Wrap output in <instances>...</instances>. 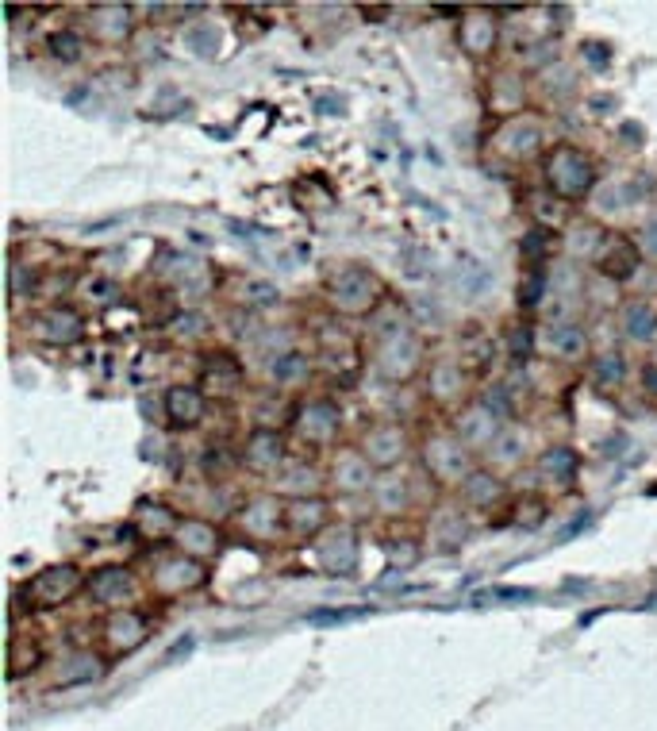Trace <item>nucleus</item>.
I'll list each match as a JSON object with an SVG mask.
<instances>
[{"label": "nucleus", "mask_w": 657, "mask_h": 731, "mask_svg": "<svg viewBox=\"0 0 657 731\" xmlns=\"http://www.w3.org/2000/svg\"><path fill=\"white\" fill-rule=\"evenodd\" d=\"M419 324L408 316V308L396 301H385L369 316V358L377 374L389 381H412L423 370V343H419Z\"/></svg>", "instance_id": "nucleus-1"}, {"label": "nucleus", "mask_w": 657, "mask_h": 731, "mask_svg": "<svg viewBox=\"0 0 657 731\" xmlns=\"http://www.w3.org/2000/svg\"><path fill=\"white\" fill-rule=\"evenodd\" d=\"M327 301L342 316L369 320L385 304V285H381V278L373 270H365V266H342L339 274L327 281Z\"/></svg>", "instance_id": "nucleus-2"}, {"label": "nucleus", "mask_w": 657, "mask_h": 731, "mask_svg": "<svg viewBox=\"0 0 657 731\" xmlns=\"http://www.w3.org/2000/svg\"><path fill=\"white\" fill-rule=\"evenodd\" d=\"M546 189L558 197V201H584L592 197L596 189V162L581 151V147H569L561 143L546 154Z\"/></svg>", "instance_id": "nucleus-3"}, {"label": "nucleus", "mask_w": 657, "mask_h": 731, "mask_svg": "<svg viewBox=\"0 0 657 731\" xmlns=\"http://www.w3.org/2000/svg\"><path fill=\"white\" fill-rule=\"evenodd\" d=\"M423 470L431 474V481H438V485H462L481 462H477V451H469L462 443V435L454 428H442L435 431V435H427L423 439Z\"/></svg>", "instance_id": "nucleus-4"}, {"label": "nucleus", "mask_w": 657, "mask_h": 731, "mask_svg": "<svg viewBox=\"0 0 657 731\" xmlns=\"http://www.w3.org/2000/svg\"><path fill=\"white\" fill-rule=\"evenodd\" d=\"M342 431V408L331 397H308L292 412V435L308 451H335V439Z\"/></svg>", "instance_id": "nucleus-5"}, {"label": "nucleus", "mask_w": 657, "mask_h": 731, "mask_svg": "<svg viewBox=\"0 0 657 731\" xmlns=\"http://www.w3.org/2000/svg\"><path fill=\"white\" fill-rule=\"evenodd\" d=\"M204 581H208L204 562H196V558L173 551V555L154 558L146 585H150V593H154V597H162V601H177V597H185V593L200 589Z\"/></svg>", "instance_id": "nucleus-6"}, {"label": "nucleus", "mask_w": 657, "mask_h": 731, "mask_svg": "<svg viewBox=\"0 0 657 731\" xmlns=\"http://www.w3.org/2000/svg\"><path fill=\"white\" fill-rule=\"evenodd\" d=\"M81 589H89V578L81 574V566H77V562H58V566H47V570H39V574L24 585L31 608L70 605Z\"/></svg>", "instance_id": "nucleus-7"}, {"label": "nucleus", "mask_w": 657, "mask_h": 731, "mask_svg": "<svg viewBox=\"0 0 657 731\" xmlns=\"http://www.w3.org/2000/svg\"><path fill=\"white\" fill-rule=\"evenodd\" d=\"M312 558H316V566L327 578H350L358 570V558H362L354 528L331 524L319 539H312Z\"/></svg>", "instance_id": "nucleus-8"}, {"label": "nucleus", "mask_w": 657, "mask_h": 731, "mask_svg": "<svg viewBox=\"0 0 657 731\" xmlns=\"http://www.w3.org/2000/svg\"><path fill=\"white\" fill-rule=\"evenodd\" d=\"M289 458H292L289 439L277 428H269V424H258V428L250 431L243 451H239V462H243L250 474H258V478H273L277 470L289 466Z\"/></svg>", "instance_id": "nucleus-9"}, {"label": "nucleus", "mask_w": 657, "mask_h": 731, "mask_svg": "<svg viewBox=\"0 0 657 731\" xmlns=\"http://www.w3.org/2000/svg\"><path fill=\"white\" fill-rule=\"evenodd\" d=\"M235 524L254 543H269L277 535H289L285 531V501L277 493H254V497H246L243 508L235 512Z\"/></svg>", "instance_id": "nucleus-10"}, {"label": "nucleus", "mask_w": 657, "mask_h": 731, "mask_svg": "<svg viewBox=\"0 0 657 731\" xmlns=\"http://www.w3.org/2000/svg\"><path fill=\"white\" fill-rule=\"evenodd\" d=\"M89 597L108 612H123L143 597V581L135 578L131 566H104L97 574H89Z\"/></svg>", "instance_id": "nucleus-11"}, {"label": "nucleus", "mask_w": 657, "mask_h": 731, "mask_svg": "<svg viewBox=\"0 0 657 731\" xmlns=\"http://www.w3.org/2000/svg\"><path fill=\"white\" fill-rule=\"evenodd\" d=\"M150 635V616L139 608H123V612H108L100 624V643L108 647V655H131L139 651Z\"/></svg>", "instance_id": "nucleus-12"}, {"label": "nucleus", "mask_w": 657, "mask_h": 731, "mask_svg": "<svg viewBox=\"0 0 657 731\" xmlns=\"http://www.w3.org/2000/svg\"><path fill=\"white\" fill-rule=\"evenodd\" d=\"M358 451L369 458V466L373 470H381V474H392L404 458H408V435L400 424H377V428L365 431L362 447Z\"/></svg>", "instance_id": "nucleus-13"}, {"label": "nucleus", "mask_w": 657, "mask_h": 731, "mask_svg": "<svg viewBox=\"0 0 657 731\" xmlns=\"http://www.w3.org/2000/svg\"><path fill=\"white\" fill-rule=\"evenodd\" d=\"M327 485L339 497H358V493H369L377 481H373V466H369V458L362 451H331Z\"/></svg>", "instance_id": "nucleus-14"}, {"label": "nucleus", "mask_w": 657, "mask_h": 731, "mask_svg": "<svg viewBox=\"0 0 657 731\" xmlns=\"http://www.w3.org/2000/svg\"><path fill=\"white\" fill-rule=\"evenodd\" d=\"M31 328H35V339H43L50 347H73L77 339H85V316L70 304H54L31 320Z\"/></svg>", "instance_id": "nucleus-15"}, {"label": "nucleus", "mask_w": 657, "mask_h": 731, "mask_svg": "<svg viewBox=\"0 0 657 731\" xmlns=\"http://www.w3.org/2000/svg\"><path fill=\"white\" fill-rule=\"evenodd\" d=\"M542 147H546L542 143V124L531 120V116H511L496 131V151L511 158V162H527V158L542 154Z\"/></svg>", "instance_id": "nucleus-16"}, {"label": "nucleus", "mask_w": 657, "mask_h": 731, "mask_svg": "<svg viewBox=\"0 0 657 731\" xmlns=\"http://www.w3.org/2000/svg\"><path fill=\"white\" fill-rule=\"evenodd\" d=\"M638 270H642V247H638L634 239H627V235H608L604 251L596 258V274L608 278L611 285H623V281H631Z\"/></svg>", "instance_id": "nucleus-17"}, {"label": "nucleus", "mask_w": 657, "mask_h": 731, "mask_svg": "<svg viewBox=\"0 0 657 731\" xmlns=\"http://www.w3.org/2000/svg\"><path fill=\"white\" fill-rule=\"evenodd\" d=\"M323 481H327V474L308 466V458H289V466L269 478V493H281L285 501H304V497H319Z\"/></svg>", "instance_id": "nucleus-18"}, {"label": "nucleus", "mask_w": 657, "mask_h": 731, "mask_svg": "<svg viewBox=\"0 0 657 731\" xmlns=\"http://www.w3.org/2000/svg\"><path fill=\"white\" fill-rule=\"evenodd\" d=\"M500 424H504V420H496V416H492V412H488V408L481 401H469L462 408V412H458V420H454V431L462 435V443L469 447V451L485 454L488 447H492V439H496V435L504 431Z\"/></svg>", "instance_id": "nucleus-19"}, {"label": "nucleus", "mask_w": 657, "mask_h": 731, "mask_svg": "<svg viewBox=\"0 0 657 731\" xmlns=\"http://www.w3.org/2000/svg\"><path fill=\"white\" fill-rule=\"evenodd\" d=\"M327 528H331V505L323 497L285 501V531L292 539H319Z\"/></svg>", "instance_id": "nucleus-20"}, {"label": "nucleus", "mask_w": 657, "mask_h": 731, "mask_svg": "<svg viewBox=\"0 0 657 731\" xmlns=\"http://www.w3.org/2000/svg\"><path fill=\"white\" fill-rule=\"evenodd\" d=\"M538 347L561 362H581V358H588V331L573 320H558V324H546L538 331Z\"/></svg>", "instance_id": "nucleus-21"}, {"label": "nucleus", "mask_w": 657, "mask_h": 731, "mask_svg": "<svg viewBox=\"0 0 657 731\" xmlns=\"http://www.w3.org/2000/svg\"><path fill=\"white\" fill-rule=\"evenodd\" d=\"M173 547L181 551V555L196 558V562H204V558L219 555V547H223V535L212 520H200V516H185L181 520V528L173 535Z\"/></svg>", "instance_id": "nucleus-22"}, {"label": "nucleus", "mask_w": 657, "mask_h": 731, "mask_svg": "<svg viewBox=\"0 0 657 731\" xmlns=\"http://www.w3.org/2000/svg\"><path fill=\"white\" fill-rule=\"evenodd\" d=\"M469 535V524H465V505H442L431 512V528H427V543L435 547L438 555H450L458 551Z\"/></svg>", "instance_id": "nucleus-23"}, {"label": "nucleus", "mask_w": 657, "mask_h": 731, "mask_svg": "<svg viewBox=\"0 0 657 731\" xmlns=\"http://www.w3.org/2000/svg\"><path fill=\"white\" fill-rule=\"evenodd\" d=\"M243 385H246L243 362H239L235 354H227V351L208 354V362H204V389H208L212 397H239Z\"/></svg>", "instance_id": "nucleus-24"}, {"label": "nucleus", "mask_w": 657, "mask_h": 731, "mask_svg": "<svg viewBox=\"0 0 657 731\" xmlns=\"http://www.w3.org/2000/svg\"><path fill=\"white\" fill-rule=\"evenodd\" d=\"M504 493H508V485H504V478L492 470V466H477L469 478L458 485V497H462V505L465 508H492V505H500L504 501Z\"/></svg>", "instance_id": "nucleus-25"}, {"label": "nucleus", "mask_w": 657, "mask_h": 731, "mask_svg": "<svg viewBox=\"0 0 657 731\" xmlns=\"http://www.w3.org/2000/svg\"><path fill=\"white\" fill-rule=\"evenodd\" d=\"M204 408H208V397L200 385H170L166 389V420L173 428H196L204 420Z\"/></svg>", "instance_id": "nucleus-26"}, {"label": "nucleus", "mask_w": 657, "mask_h": 731, "mask_svg": "<svg viewBox=\"0 0 657 731\" xmlns=\"http://www.w3.org/2000/svg\"><path fill=\"white\" fill-rule=\"evenodd\" d=\"M131 528L139 531L146 543H166V539H173L177 528H181V516H177L170 505L143 501V505L135 508V524H131Z\"/></svg>", "instance_id": "nucleus-27"}, {"label": "nucleus", "mask_w": 657, "mask_h": 731, "mask_svg": "<svg viewBox=\"0 0 657 731\" xmlns=\"http://www.w3.org/2000/svg\"><path fill=\"white\" fill-rule=\"evenodd\" d=\"M427 393L435 397L438 404H458L465 401V370L458 358H438L431 362V374H427Z\"/></svg>", "instance_id": "nucleus-28"}, {"label": "nucleus", "mask_w": 657, "mask_h": 731, "mask_svg": "<svg viewBox=\"0 0 657 731\" xmlns=\"http://www.w3.org/2000/svg\"><path fill=\"white\" fill-rule=\"evenodd\" d=\"M89 31H93V39L97 43H112V47H120L123 39L131 35V8H123V4H97V8H89Z\"/></svg>", "instance_id": "nucleus-29"}, {"label": "nucleus", "mask_w": 657, "mask_h": 731, "mask_svg": "<svg viewBox=\"0 0 657 731\" xmlns=\"http://www.w3.org/2000/svg\"><path fill=\"white\" fill-rule=\"evenodd\" d=\"M623 335L631 343L654 347L657 343V304L654 301H631L623 308Z\"/></svg>", "instance_id": "nucleus-30"}, {"label": "nucleus", "mask_w": 657, "mask_h": 731, "mask_svg": "<svg viewBox=\"0 0 657 731\" xmlns=\"http://www.w3.org/2000/svg\"><path fill=\"white\" fill-rule=\"evenodd\" d=\"M627 374H631V362H627V354L623 351H604L588 362V378H592L596 389H604V393L619 389V385L627 381Z\"/></svg>", "instance_id": "nucleus-31"}, {"label": "nucleus", "mask_w": 657, "mask_h": 731, "mask_svg": "<svg viewBox=\"0 0 657 731\" xmlns=\"http://www.w3.org/2000/svg\"><path fill=\"white\" fill-rule=\"evenodd\" d=\"M373 505H377V512H385V516H404L412 508V481L385 474V478L373 485Z\"/></svg>", "instance_id": "nucleus-32"}, {"label": "nucleus", "mask_w": 657, "mask_h": 731, "mask_svg": "<svg viewBox=\"0 0 657 731\" xmlns=\"http://www.w3.org/2000/svg\"><path fill=\"white\" fill-rule=\"evenodd\" d=\"M266 374L273 385L289 389V385H296V381H304L312 374V358L304 351H277V354H269Z\"/></svg>", "instance_id": "nucleus-33"}, {"label": "nucleus", "mask_w": 657, "mask_h": 731, "mask_svg": "<svg viewBox=\"0 0 657 731\" xmlns=\"http://www.w3.org/2000/svg\"><path fill=\"white\" fill-rule=\"evenodd\" d=\"M462 47L473 58H481L496 47V24L488 20V12H465L462 20Z\"/></svg>", "instance_id": "nucleus-34"}, {"label": "nucleus", "mask_w": 657, "mask_h": 731, "mask_svg": "<svg viewBox=\"0 0 657 731\" xmlns=\"http://www.w3.org/2000/svg\"><path fill=\"white\" fill-rule=\"evenodd\" d=\"M538 474H546V478L554 481H573L577 478V470H581V454L573 451V447H565V443H558V447H546V451L538 454Z\"/></svg>", "instance_id": "nucleus-35"}, {"label": "nucleus", "mask_w": 657, "mask_h": 731, "mask_svg": "<svg viewBox=\"0 0 657 731\" xmlns=\"http://www.w3.org/2000/svg\"><path fill=\"white\" fill-rule=\"evenodd\" d=\"M39 662H43V647H39V639H31V635H12V643H8V678H24L31 670H39Z\"/></svg>", "instance_id": "nucleus-36"}, {"label": "nucleus", "mask_w": 657, "mask_h": 731, "mask_svg": "<svg viewBox=\"0 0 657 731\" xmlns=\"http://www.w3.org/2000/svg\"><path fill=\"white\" fill-rule=\"evenodd\" d=\"M485 458H488L485 466H492L496 474H500V470H515V466L523 462V435L504 428L496 439H492V447L485 451Z\"/></svg>", "instance_id": "nucleus-37"}, {"label": "nucleus", "mask_w": 657, "mask_h": 731, "mask_svg": "<svg viewBox=\"0 0 657 731\" xmlns=\"http://www.w3.org/2000/svg\"><path fill=\"white\" fill-rule=\"evenodd\" d=\"M554 247H558V231H554V227L535 224L527 235H523L519 254L531 262V270H538V266H550V251H554Z\"/></svg>", "instance_id": "nucleus-38"}, {"label": "nucleus", "mask_w": 657, "mask_h": 731, "mask_svg": "<svg viewBox=\"0 0 657 731\" xmlns=\"http://www.w3.org/2000/svg\"><path fill=\"white\" fill-rule=\"evenodd\" d=\"M550 289V266H538V270H527L523 281H519V308L523 312H535L542 297Z\"/></svg>", "instance_id": "nucleus-39"}, {"label": "nucleus", "mask_w": 657, "mask_h": 731, "mask_svg": "<svg viewBox=\"0 0 657 731\" xmlns=\"http://www.w3.org/2000/svg\"><path fill=\"white\" fill-rule=\"evenodd\" d=\"M47 51H50V58H58V62L73 66V62H81V58H85V39H81L77 31H70V27H62V31H54V35L47 39Z\"/></svg>", "instance_id": "nucleus-40"}, {"label": "nucleus", "mask_w": 657, "mask_h": 731, "mask_svg": "<svg viewBox=\"0 0 657 731\" xmlns=\"http://www.w3.org/2000/svg\"><path fill=\"white\" fill-rule=\"evenodd\" d=\"M538 351V331L531 324H519V328L508 331V358L515 366H523V362H531Z\"/></svg>", "instance_id": "nucleus-41"}, {"label": "nucleus", "mask_w": 657, "mask_h": 731, "mask_svg": "<svg viewBox=\"0 0 657 731\" xmlns=\"http://www.w3.org/2000/svg\"><path fill=\"white\" fill-rule=\"evenodd\" d=\"M369 608H319L308 612V624H346V620H358Z\"/></svg>", "instance_id": "nucleus-42"}, {"label": "nucleus", "mask_w": 657, "mask_h": 731, "mask_svg": "<svg viewBox=\"0 0 657 731\" xmlns=\"http://www.w3.org/2000/svg\"><path fill=\"white\" fill-rule=\"evenodd\" d=\"M246 304H254V308H273V304L281 301V293H277V285H269V281H246Z\"/></svg>", "instance_id": "nucleus-43"}, {"label": "nucleus", "mask_w": 657, "mask_h": 731, "mask_svg": "<svg viewBox=\"0 0 657 731\" xmlns=\"http://www.w3.org/2000/svg\"><path fill=\"white\" fill-rule=\"evenodd\" d=\"M173 328H177V335H185V339H204V335H208V324H204V316H196V312H185V316H177V320H173Z\"/></svg>", "instance_id": "nucleus-44"}, {"label": "nucleus", "mask_w": 657, "mask_h": 731, "mask_svg": "<svg viewBox=\"0 0 657 731\" xmlns=\"http://www.w3.org/2000/svg\"><path fill=\"white\" fill-rule=\"evenodd\" d=\"M581 51H584V58H588V62L596 66V70H604V66L611 62V51L604 47V43H584Z\"/></svg>", "instance_id": "nucleus-45"}, {"label": "nucleus", "mask_w": 657, "mask_h": 731, "mask_svg": "<svg viewBox=\"0 0 657 731\" xmlns=\"http://www.w3.org/2000/svg\"><path fill=\"white\" fill-rule=\"evenodd\" d=\"M638 247L650 254V258H657V216H650V220H646V227H642V239H638Z\"/></svg>", "instance_id": "nucleus-46"}, {"label": "nucleus", "mask_w": 657, "mask_h": 731, "mask_svg": "<svg viewBox=\"0 0 657 731\" xmlns=\"http://www.w3.org/2000/svg\"><path fill=\"white\" fill-rule=\"evenodd\" d=\"M488 597H496V601H535L538 593L535 589H492Z\"/></svg>", "instance_id": "nucleus-47"}, {"label": "nucleus", "mask_w": 657, "mask_h": 731, "mask_svg": "<svg viewBox=\"0 0 657 731\" xmlns=\"http://www.w3.org/2000/svg\"><path fill=\"white\" fill-rule=\"evenodd\" d=\"M642 389H646L650 397H657V362H650V366L642 370Z\"/></svg>", "instance_id": "nucleus-48"}]
</instances>
